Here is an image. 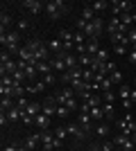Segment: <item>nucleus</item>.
Segmentation results:
<instances>
[{
    "label": "nucleus",
    "instance_id": "obj_43",
    "mask_svg": "<svg viewBox=\"0 0 136 151\" xmlns=\"http://www.w3.org/2000/svg\"><path fill=\"white\" fill-rule=\"evenodd\" d=\"M129 101H134V104H136V90H132V95H129Z\"/></svg>",
    "mask_w": 136,
    "mask_h": 151
},
{
    "label": "nucleus",
    "instance_id": "obj_13",
    "mask_svg": "<svg viewBox=\"0 0 136 151\" xmlns=\"http://www.w3.org/2000/svg\"><path fill=\"white\" fill-rule=\"evenodd\" d=\"M97 52H100V38H89L86 41V54L95 57Z\"/></svg>",
    "mask_w": 136,
    "mask_h": 151
},
{
    "label": "nucleus",
    "instance_id": "obj_10",
    "mask_svg": "<svg viewBox=\"0 0 136 151\" xmlns=\"http://www.w3.org/2000/svg\"><path fill=\"white\" fill-rule=\"evenodd\" d=\"M39 142H41V133H32V135H27V138L23 140V145H25L30 151H36Z\"/></svg>",
    "mask_w": 136,
    "mask_h": 151
},
{
    "label": "nucleus",
    "instance_id": "obj_7",
    "mask_svg": "<svg viewBox=\"0 0 136 151\" xmlns=\"http://www.w3.org/2000/svg\"><path fill=\"white\" fill-rule=\"evenodd\" d=\"M66 131H68V135H73L75 140H84V135H86L77 122H68V124H66Z\"/></svg>",
    "mask_w": 136,
    "mask_h": 151
},
{
    "label": "nucleus",
    "instance_id": "obj_45",
    "mask_svg": "<svg viewBox=\"0 0 136 151\" xmlns=\"http://www.w3.org/2000/svg\"><path fill=\"white\" fill-rule=\"evenodd\" d=\"M134 81H136V77H134Z\"/></svg>",
    "mask_w": 136,
    "mask_h": 151
},
{
    "label": "nucleus",
    "instance_id": "obj_17",
    "mask_svg": "<svg viewBox=\"0 0 136 151\" xmlns=\"http://www.w3.org/2000/svg\"><path fill=\"white\" fill-rule=\"evenodd\" d=\"M25 115H32V117L41 115V101H30V106L25 108Z\"/></svg>",
    "mask_w": 136,
    "mask_h": 151
},
{
    "label": "nucleus",
    "instance_id": "obj_40",
    "mask_svg": "<svg viewBox=\"0 0 136 151\" xmlns=\"http://www.w3.org/2000/svg\"><path fill=\"white\" fill-rule=\"evenodd\" d=\"M68 113H71V111H68L66 106H59L57 108V115H59V117H68Z\"/></svg>",
    "mask_w": 136,
    "mask_h": 151
},
{
    "label": "nucleus",
    "instance_id": "obj_6",
    "mask_svg": "<svg viewBox=\"0 0 136 151\" xmlns=\"http://www.w3.org/2000/svg\"><path fill=\"white\" fill-rule=\"evenodd\" d=\"M48 88V83L43 81V79H36V81H30L25 86V93H30V95H39V93H43V90Z\"/></svg>",
    "mask_w": 136,
    "mask_h": 151
},
{
    "label": "nucleus",
    "instance_id": "obj_2",
    "mask_svg": "<svg viewBox=\"0 0 136 151\" xmlns=\"http://www.w3.org/2000/svg\"><path fill=\"white\" fill-rule=\"evenodd\" d=\"M102 32H107V25H104V20L97 16L95 20H91L89 25L82 29V34H84L86 38H100V34H102Z\"/></svg>",
    "mask_w": 136,
    "mask_h": 151
},
{
    "label": "nucleus",
    "instance_id": "obj_31",
    "mask_svg": "<svg viewBox=\"0 0 136 151\" xmlns=\"http://www.w3.org/2000/svg\"><path fill=\"white\" fill-rule=\"evenodd\" d=\"M113 52H116L118 57H123V54H127V45H125V43H118V45H113Z\"/></svg>",
    "mask_w": 136,
    "mask_h": 151
},
{
    "label": "nucleus",
    "instance_id": "obj_42",
    "mask_svg": "<svg viewBox=\"0 0 136 151\" xmlns=\"http://www.w3.org/2000/svg\"><path fill=\"white\" fill-rule=\"evenodd\" d=\"M129 61H132V63H136V52H134V50L129 52Z\"/></svg>",
    "mask_w": 136,
    "mask_h": 151
},
{
    "label": "nucleus",
    "instance_id": "obj_4",
    "mask_svg": "<svg viewBox=\"0 0 136 151\" xmlns=\"http://www.w3.org/2000/svg\"><path fill=\"white\" fill-rule=\"evenodd\" d=\"M57 108H59V104H57V99H55V95H52V97H48V99L41 104V113L52 117V115H57Z\"/></svg>",
    "mask_w": 136,
    "mask_h": 151
},
{
    "label": "nucleus",
    "instance_id": "obj_15",
    "mask_svg": "<svg viewBox=\"0 0 136 151\" xmlns=\"http://www.w3.org/2000/svg\"><path fill=\"white\" fill-rule=\"evenodd\" d=\"M120 25H123V23H120V18H118V16H111V20H109V25H107V34H116L118 29H120Z\"/></svg>",
    "mask_w": 136,
    "mask_h": 151
},
{
    "label": "nucleus",
    "instance_id": "obj_28",
    "mask_svg": "<svg viewBox=\"0 0 136 151\" xmlns=\"http://www.w3.org/2000/svg\"><path fill=\"white\" fill-rule=\"evenodd\" d=\"M95 59H97V61H102V63H107V61H109V52L104 50V47H100V52L95 54Z\"/></svg>",
    "mask_w": 136,
    "mask_h": 151
},
{
    "label": "nucleus",
    "instance_id": "obj_9",
    "mask_svg": "<svg viewBox=\"0 0 136 151\" xmlns=\"http://www.w3.org/2000/svg\"><path fill=\"white\" fill-rule=\"evenodd\" d=\"M23 7H25L30 14H41L45 9V2H39V0H23Z\"/></svg>",
    "mask_w": 136,
    "mask_h": 151
},
{
    "label": "nucleus",
    "instance_id": "obj_3",
    "mask_svg": "<svg viewBox=\"0 0 136 151\" xmlns=\"http://www.w3.org/2000/svg\"><path fill=\"white\" fill-rule=\"evenodd\" d=\"M45 16L50 20H59V16L66 12V2H61V0H52V2H45Z\"/></svg>",
    "mask_w": 136,
    "mask_h": 151
},
{
    "label": "nucleus",
    "instance_id": "obj_25",
    "mask_svg": "<svg viewBox=\"0 0 136 151\" xmlns=\"http://www.w3.org/2000/svg\"><path fill=\"white\" fill-rule=\"evenodd\" d=\"M129 95H132V88H129V86H125V83H123V86L118 88V97H120L123 101H129Z\"/></svg>",
    "mask_w": 136,
    "mask_h": 151
},
{
    "label": "nucleus",
    "instance_id": "obj_11",
    "mask_svg": "<svg viewBox=\"0 0 136 151\" xmlns=\"http://www.w3.org/2000/svg\"><path fill=\"white\" fill-rule=\"evenodd\" d=\"M50 65H52V72H59V75H64L66 70H68V68H66V61H64V59H59V57H52Z\"/></svg>",
    "mask_w": 136,
    "mask_h": 151
},
{
    "label": "nucleus",
    "instance_id": "obj_30",
    "mask_svg": "<svg viewBox=\"0 0 136 151\" xmlns=\"http://www.w3.org/2000/svg\"><path fill=\"white\" fill-rule=\"evenodd\" d=\"M16 29H18V32H25V29H30V20H27V18H20L18 23H16Z\"/></svg>",
    "mask_w": 136,
    "mask_h": 151
},
{
    "label": "nucleus",
    "instance_id": "obj_36",
    "mask_svg": "<svg viewBox=\"0 0 136 151\" xmlns=\"http://www.w3.org/2000/svg\"><path fill=\"white\" fill-rule=\"evenodd\" d=\"M41 79H43V81L48 83V86H52V83L57 81V77H55V72H50V75H45V77H41Z\"/></svg>",
    "mask_w": 136,
    "mask_h": 151
},
{
    "label": "nucleus",
    "instance_id": "obj_26",
    "mask_svg": "<svg viewBox=\"0 0 136 151\" xmlns=\"http://www.w3.org/2000/svg\"><path fill=\"white\" fill-rule=\"evenodd\" d=\"M109 81L111 83H116V86H123V75H120V70H113L109 75Z\"/></svg>",
    "mask_w": 136,
    "mask_h": 151
},
{
    "label": "nucleus",
    "instance_id": "obj_39",
    "mask_svg": "<svg viewBox=\"0 0 136 151\" xmlns=\"http://www.w3.org/2000/svg\"><path fill=\"white\" fill-rule=\"evenodd\" d=\"M20 122L30 126V124H34V117H32V115H25V113H23V117H20Z\"/></svg>",
    "mask_w": 136,
    "mask_h": 151
},
{
    "label": "nucleus",
    "instance_id": "obj_27",
    "mask_svg": "<svg viewBox=\"0 0 136 151\" xmlns=\"http://www.w3.org/2000/svg\"><path fill=\"white\" fill-rule=\"evenodd\" d=\"M93 12H104V9H107V7H109V2H107V0H97V2H93Z\"/></svg>",
    "mask_w": 136,
    "mask_h": 151
},
{
    "label": "nucleus",
    "instance_id": "obj_19",
    "mask_svg": "<svg viewBox=\"0 0 136 151\" xmlns=\"http://www.w3.org/2000/svg\"><path fill=\"white\" fill-rule=\"evenodd\" d=\"M7 117H9V122H18L20 117H23V111H20L18 106H14V108L7 111Z\"/></svg>",
    "mask_w": 136,
    "mask_h": 151
},
{
    "label": "nucleus",
    "instance_id": "obj_16",
    "mask_svg": "<svg viewBox=\"0 0 136 151\" xmlns=\"http://www.w3.org/2000/svg\"><path fill=\"white\" fill-rule=\"evenodd\" d=\"M111 131V124L109 122H100V124L95 126V135L97 138H107V133Z\"/></svg>",
    "mask_w": 136,
    "mask_h": 151
},
{
    "label": "nucleus",
    "instance_id": "obj_29",
    "mask_svg": "<svg viewBox=\"0 0 136 151\" xmlns=\"http://www.w3.org/2000/svg\"><path fill=\"white\" fill-rule=\"evenodd\" d=\"M16 106H18L20 111L25 113V108L30 106V99H27V97H18V99H16Z\"/></svg>",
    "mask_w": 136,
    "mask_h": 151
},
{
    "label": "nucleus",
    "instance_id": "obj_41",
    "mask_svg": "<svg viewBox=\"0 0 136 151\" xmlns=\"http://www.w3.org/2000/svg\"><path fill=\"white\" fill-rule=\"evenodd\" d=\"M7 124H9V117H7V113H2V115H0V126L5 129Z\"/></svg>",
    "mask_w": 136,
    "mask_h": 151
},
{
    "label": "nucleus",
    "instance_id": "obj_33",
    "mask_svg": "<svg viewBox=\"0 0 136 151\" xmlns=\"http://www.w3.org/2000/svg\"><path fill=\"white\" fill-rule=\"evenodd\" d=\"M64 106H66V108H68V111H71V113H73V111H75V108H77V99H75V97H71V99L66 101Z\"/></svg>",
    "mask_w": 136,
    "mask_h": 151
},
{
    "label": "nucleus",
    "instance_id": "obj_34",
    "mask_svg": "<svg viewBox=\"0 0 136 151\" xmlns=\"http://www.w3.org/2000/svg\"><path fill=\"white\" fill-rule=\"evenodd\" d=\"M113 97H116V93H102V99H104V104H113Z\"/></svg>",
    "mask_w": 136,
    "mask_h": 151
},
{
    "label": "nucleus",
    "instance_id": "obj_18",
    "mask_svg": "<svg viewBox=\"0 0 136 151\" xmlns=\"http://www.w3.org/2000/svg\"><path fill=\"white\" fill-rule=\"evenodd\" d=\"M36 72H39V77L50 75V72H52V65H50V61H41V63H36Z\"/></svg>",
    "mask_w": 136,
    "mask_h": 151
},
{
    "label": "nucleus",
    "instance_id": "obj_44",
    "mask_svg": "<svg viewBox=\"0 0 136 151\" xmlns=\"http://www.w3.org/2000/svg\"><path fill=\"white\" fill-rule=\"evenodd\" d=\"M132 50H134V52H136V43H134V45H132Z\"/></svg>",
    "mask_w": 136,
    "mask_h": 151
},
{
    "label": "nucleus",
    "instance_id": "obj_35",
    "mask_svg": "<svg viewBox=\"0 0 136 151\" xmlns=\"http://www.w3.org/2000/svg\"><path fill=\"white\" fill-rule=\"evenodd\" d=\"M113 147H116V145H113V140H107V142L100 145V149H102V151H113Z\"/></svg>",
    "mask_w": 136,
    "mask_h": 151
},
{
    "label": "nucleus",
    "instance_id": "obj_21",
    "mask_svg": "<svg viewBox=\"0 0 136 151\" xmlns=\"http://www.w3.org/2000/svg\"><path fill=\"white\" fill-rule=\"evenodd\" d=\"M16 106V99L14 97H2V101H0V108H2V113H7L9 108Z\"/></svg>",
    "mask_w": 136,
    "mask_h": 151
},
{
    "label": "nucleus",
    "instance_id": "obj_37",
    "mask_svg": "<svg viewBox=\"0 0 136 151\" xmlns=\"http://www.w3.org/2000/svg\"><path fill=\"white\" fill-rule=\"evenodd\" d=\"M127 38H129V43H132V45L136 43V27H132V29L127 32Z\"/></svg>",
    "mask_w": 136,
    "mask_h": 151
},
{
    "label": "nucleus",
    "instance_id": "obj_38",
    "mask_svg": "<svg viewBox=\"0 0 136 151\" xmlns=\"http://www.w3.org/2000/svg\"><path fill=\"white\" fill-rule=\"evenodd\" d=\"M20 149V142H12V145H7L2 151H18Z\"/></svg>",
    "mask_w": 136,
    "mask_h": 151
},
{
    "label": "nucleus",
    "instance_id": "obj_20",
    "mask_svg": "<svg viewBox=\"0 0 136 151\" xmlns=\"http://www.w3.org/2000/svg\"><path fill=\"white\" fill-rule=\"evenodd\" d=\"M82 20H86V23H91V20H95L97 16H95V12H93V7H84L82 9V16H79Z\"/></svg>",
    "mask_w": 136,
    "mask_h": 151
},
{
    "label": "nucleus",
    "instance_id": "obj_1",
    "mask_svg": "<svg viewBox=\"0 0 136 151\" xmlns=\"http://www.w3.org/2000/svg\"><path fill=\"white\" fill-rule=\"evenodd\" d=\"M0 43H2V47H7L9 54H18V50H20V32L18 29H9L7 34H0Z\"/></svg>",
    "mask_w": 136,
    "mask_h": 151
},
{
    "label": "nucleus",
    "instance_id": "obj_22",
    "mask_svg": "<svg viewBox=\"0 0 136 151\" xmlns=\"http://www.w3.org/2000/svg\"><path fill=\"white\" fill-rule=\"evenodd\" d=\"M77 59H79V65H82V68H91V63H93V59L95 57H91V54H77Z\"/></svg>",
    "mask_w": 136,
    "mask_h": 151
},
{
    "label": "nucleus",
    "instance_id": "obj_46",
    "mask_svg": "<svg viewBox=\"0 0 136 151\" xmlns=\"http://www.w3.org/2000/svg\"><path fill=\"white\" fill-rule=\"evenodd\" d=\"M134 149H136V147H134Z\"/></svg>",
    "mask_w": 136,
    "mask_h": 151
},
{
    "label": "nucleus",
    "instance_id": "obj_23",
    "mask_svg": "<svg viewBox=\"0 0 136 151\" xmlns=\"http://www.w3.org/2000/svg\"><path fill=\"white\" fill-rule=\"evenodd\" d=\"M129 138H132L129 133H118L116 138H113V145H116V147H120V149H123V147H125V142H127V140H129Z\"/></svg>",
    "mask_w": 136,
    "mask_h": 151
},
{
    "label": "nucleus",
    "instance_id": "obj_24",
    "mask_svg": "<svg viewBox=\"0 0 136 151\" xmlns=\"http://www.w3.org/2000/svg\"><path fill=\"white\" fill-rule=\"evenodd\" d=\"M89 115H91L95 122H100V120H104V108H102V106H95V108H91Z\"/></svg>",
    "mask_w": 136,
    "mask_h": 151
},
{
    "label": "nucleus",
    "instance_id": "obj_14",
    "mask_svg": "<svg viewBox=\"0 0 136 151\" xmlns=\"http://www.w3.org/2000/svg\"><path fill=\"white\" fill-rule=\"evenodd\" d=\"M34 124L39 126L41 131H48V129H50V117H48V115H36V117H34Z\"/></svg>",
    "mask_w": 136,
    "mask_h": 151
},
{
    "label": "nucleus",
    "instance_id": "obj_5",
    "mask_svg": "<svg viewBox=\"0 0 136 151\" xmlns=\"http://www.w3.org/2000/svg\"><path fill=\"white\" fill-rule=\"evenodd\" d=\"M55 131H41V142H43V151H55Z\"/></svg>",
    "mask_w": 136,
    "mask_h": 151
},
{
    "label": "nucleus",
    "instance_id": "obj_32",
    "mask_svg": "<svg viewBox=\"0 0 136 151\" xmlns=\"http://www.w3.org/2000/svg\"><path fill=\"white\" fill-rule=\"evenodd\" d=\"M66 135H68V131H66V126H57V129H55V138L64 140Z\"/></svg>",
    "mask_w": 136,
    "mask_h": 151
},
{
    "label": "nucleus",
    "instance_id": "obj_8",
    "mask_svg": "<svg viewBox=\"0 0 136 151\" xmlns=\"http://www.w3.org/2000/svg\"><path fill=\"white\" fill-rule=\"evenodd\" d=\"M91 122H93V117H91L89 113H79V115H77V124L82 126V131H84V133H91V131H93V124H91Z\"/></svg>",
    "mask_w": 136,
    "mask_h": 151
},
{
    "label": "nucleus",
    "instance_id": "obj_12",
    "mask_svg": "<svg viewBox=\"0 0 136 151\" xmlns=\"http://www.w3.org/2000/svg\"><path fill=\"white\" fill-rule=\"evenodd\" d=\"M48 47H50L52 57H59V54L64 52V43H61V38H52V41H48Z\"/></svg>",
    "mask_w": 136,
    "mask_h": 151
}]
</instances>
